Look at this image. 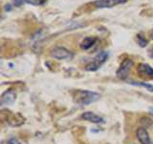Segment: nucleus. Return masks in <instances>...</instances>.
I'll return each mask as SVG.
<instances>
[{"instance_id":"obj_6","label":"nucleus","mask_w":153,"mask_h":144,"mask_svg":"<svg viewBox=\"0 0 153 144\" xmlns=\"http://www.w3.org/2000/svg\"><path fill=\"white\" fill-rule=\"evenodd\" d=\"M6 121L12 125V126H20L22 125L24 122H25V118H24L22 115L19 113V112H10L7 114V118H6Z\"/></svg>"},{"instance_id":"obj_1","label":"nucleus","mask_w":153,"mask_h":144,"mask_svg":"<svg viewBox=\"0 0 153 144\" xmlns=\"http://www.w3.org/2000/svg\"><path fill=\"white\" fill-rule=\"evenodd\" d=\"M100 98V95L97 92L89 90H76L74 94V100L79 105H88L94 103Z\"/></svg>"},{"instance_id":"obj_12","label":"nucleus","mask_w":153,"mask_h":144,"mask_svg":"<svg viewBox=\"0 0 153 144\" xmlns=\"http://www.w3.org/2000/svg\"><path fill=\"white\" fill-rule=\"evenodd\" d=\"M137 41H138V44L141 47H146L148 44V40L143 35H141V34L137 35Z\"/></svg>"},{"instance_id":"obj_19","label":"nucleus","mask_w":153,"mask_h":144,"mask_svg":"<svg viewBox=\"0 0 153 144\" xmlns=\"http://www.w3.org/2000/svg\"><path fill=\"white\" fill-rule=\"evenodd\" d=\"M149 57L153 59V48H152V49L150 50V52H149Z\"/></svg>"},{"instance_id":"obj_18","label":"nucleus","mask_w":153,"mask_h":144,"mask_svg":"<svg viewBox=\"0 0 153 144\" xmlns=\"http://www.w3.org/2000/svg\"><path fill=\"white\" fill-rule=\"evenodd\" d=\"M4 10H5V11H6V12L12 11V6H11V5H10V4H6V5H5V6H4Z\"/></svg>"},{"instance_id":"obj_2","label":"nucleus","mask_w":153,"mask_h":144,"mask_svg":"<svg viewBox=\"0 0 153 144\" xmlns=\"http://www.w3.org/2000/svg\"><path fill=\"white\" fill-rule=\"evenodd\" d=\"M108 57H109L108 52H106V51L100 52L99 54H97V56L94 58L93 62H89L88 64L85 65V70H87V71H97L100 67L107 61Z\"/></svg>"},{"instance_id":"obj_9","label":"nucleus","mask_w":153,"mask_h":144,"mask_svg":"<svg viewBox=\"0 0 153 144\" xmlns=\"http://www.w3.org/2000/svg\"><path fill=\"white\" fill-rule=\"evenodd\" d=\"M16 99V92L13 89H8L1 96V104L10 105L13 103Z\"/></svg>"},{"instance_id":"obj_4","label":"nucleus","mask_w":153,"mask_h":144,"mask_svg":"<svg viewBox=\"0 0 153 144\" xmlns=\"http://www.w3.org/2000/svg\"><path fill=\"white\" fill-rule=\"evenodd\" d=\"M133 64H134V62H133V61L131 59L124 60L122 62V64L120 65L119 69L117 70V76L122 80L126 79L127 76H128L129 71H130V69L132 68Z\"/></svg>"},{"instance_id":"obj_17","label":"nucleus","mask_w":153,"mask_h":144,"mask_svg":"<svg viewBox=\"0 0 153 144\" xmlns=\"http://www.w3.org/2000/svg\"><path fill=\"white\" fill-rule=\"evenodd\" d=\"M8 144H22L17 138H11L8 140Z\"/></svg>"},{"instance_id":"obj_13","label":"nucleus","mask_w":153,"mask_h":144,"mask_svg":"<svg viewBox=\"0 0 153 144\" xmlns=\"http://www.w3.org/2000/svg\"><path fill=\"white\" fill-rule=\"evenodd\" d=\"M131 85H133V86H142V88H146V90L153 92V86L150 85V84H146V83H137V82H132Z\"/></svg>"},{"instance_id":"obj_14","label":"nucleus","mask_w":153,"mask_h":144,"mask_svg":"<svg viewBox=\"0 0 153 144\" xmlns=\"http://www.w3.org/2000/svg\"><path fill=\"white\" fill-rule=\"evenodd\" d=\"M140 123L143 125V128H145V129H147L148 127H150L151 125H152L151 119L148 118V117H143V118H141Z\"/></svg>"},{"instance_id":"obj_10","label":"nucleus","mask_w":153,"mask_h":144,"mask_svg":"<svg viewBox=\"0 0 153 144\" xmlns=\"http://www.w3.org/2000/svg\"><path fill=\"white\" fill-rule=\"evenodd\" d=\"M81 118L86 120L88 122H92L96 124H100V123H104V119L102 117H100V115H97L96 113L92 112H85L81 115Z\"/></svg>"},{"instance_id":"obj_15","label":"nucleus","mask_w":153,"mask_h":144,"mask_svg":"<svg viewBox=\"0 0 153 144\" xmlns=\"http://www.w3.org/2000/svg\"><path fill=\"white\" fill-rule=\"evenodd\" d=\"M47 2V0H26V3L31 4L33 6H42Z\"/></svg>"},{"instance_id":"obj_16","label":"nucleus","mask_w":153,"mask_h":144,"mask_svg":"<svg viewBox=\"0 0 153 144\" xmlns=\"http://www.w3.org/2000/svg\"><path fill=\"white\" fill-rule=\"evenodd\" d=\"M24 3H26V0H13V4L16 7H20Z\"/></svg>"},{"instance_id":"obj_7","label":"nucleus","mask_w":153,"mask_h":144,"mask_svg":"<svg viewBox=\"0 0 153 144\" xmlns=\"http://www.w3.org/2000/svg\"><path fill=\"white\" fill-rule=\"evenodd\" d=\"M136 136L141 144H153L149 134H148L146 129L145 128H138L136 131Z\"/></svg>"},{"instance_id":"obj_3","label":"nucleus","mask_w":153,"mask_h":144,"mask_svg":"<svg viewBox=\"0 0 153 144\" xmlns=\"http://www.w3.org/2000/svg\"><path fill=\"white\" fill-rule=\"evenodd\" d=\"M50 55L52 58L56 60H72L73 59V53L66 49L65 47L57 46L52 49L50 52Z\"/></svg>"},{"instance_id":"obj_5","label":"nucleus","mask_w":153,"mask_h":144,"mask_svg":"<svg viewBox=\"0 0 153 144\" xmlns=\"http://www.w3.org/2000/svg\"><path fill=\"white\" fill-rule=\"evenodd\" d=\"M128 0H96L93 2V5L96 8L99 9H106V8H113L120 4L126 3Z\"/></svg>"},{"instance_id":"obj_11","label":"nucleus","mask_w":153,"mask_h":144,"mask_svg":"<svg viewBox=\"0 0 153 144\" xmlns=\"http://www.w3.org/2000/svg\"><path fill=\"white\" fill-rule=\"evenodd\" d=\"M96 41H97V38H95V37H87V38H85L84 40L80 42V48L82 50H88L90 49L91 47H92Z\"/></svg>"},{"instance_id":"obj_8","label":"nucleus","mask_w":153,"mask_h":144,"mask_svg":"<svg viewBox=\"0 0 153 144\" xmlns=\"http://www.w3.org/2000/svg\"><path fill=\"white\" fill-rule=\"evenodd\" d=\"M137 71L141 77L153 79V68L147 64H140L137 67Z\"/></svg>"}]
</instances>
